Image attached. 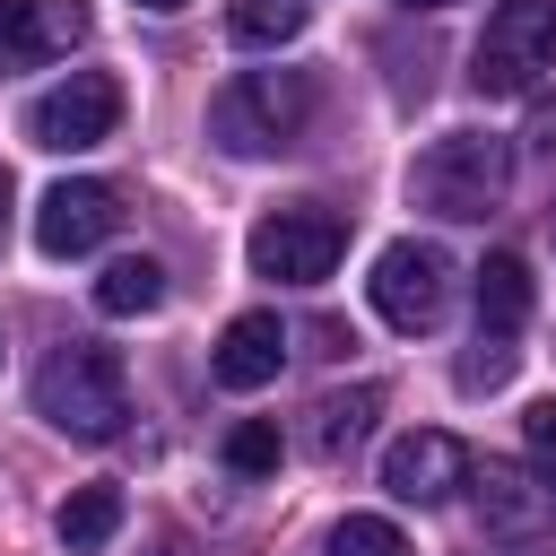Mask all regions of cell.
Here are the masks:
<instances>
[{
	"mask_svg": "<svg viewBox=\"0 0 556 556\" xmlns=\"http://www.w3.org/2000/svg\"><path fill=\"white\" fill-rule=\"evenodd\" d=\"M122 226V191L113 182H52L43 200H35V243L52 252V261H70V252H96L104 235Z\"/></svg>",
	"mask_w": 556,
	"mask_h": 556,
	"instance_id": "cell-8",
	"label": "cell"
},
{
	"mask_svg": "<svg viewBox=\"0 0 556 556\" xmlns=\"http://www.w3.org/2000/svg\"><path fill=\"white\" fill-rule=\"evenodd\" d=\"M96 304H104L113 321H130V313H156V304H165V261H148V252L113 261V269L96 278Z\"/></svg>",
	"mask_w": 556,
	"mask_h": 556,
	"instance_id": "cell-16",
	"label": "cell"
},
{
	"mask_svg": "<svg viewBox=\"0 0 556 556\" xmlns=\"http://www.w3.org/2000/svg\"><path fill=\"white\" fill-rule=\"evenodd\" d=\"M513 365H521V348L495 339V330H478V348L460 356V391H495V382H513Z\"/></svg>",
	"mask_w": 556,
	"mask_h": 556,
	"instance_id": "cell-19",
	"label": "cell"
},
{
	"mask_svg": "<svg viewBox=\"0 0 556 556\" xmlns=\"http://www.w3.org/2000/svg\"><path fill=\"white\" fill-rule=\"evenodd\" d=\"M139 9H182V0H139Z\"/></svg>",
	"mask_w": 556,
	"mask_h": 556,
	"instance_id": "cell-25",
	"label": "cell"
},
{
	"mask_svg": "<svg viewBox=\"0 0 556 556\" xmlns=\"http://www.w3.org/2000/svg\"><path fill=\"white\" fill-rule=\"evenodd\" d=\"M304 17H313V0H226V35H235V43H252V52L295 43V35H304Z\"/></svg>",
	"mask_w": 556,
	"mask_h": 556,
	"instance_id": "cell-15",
	"label": "cell"
},
{
	"mask_svg": "<svg viewBox=\"0 0 556 556\" xmlns=\"http://www.w3.org/2000/svg\"><path fill=\"white\" fill-rule=\"evenodd\" d=\"M504 182H513V148H504L495 130H443V139L408 165V200L434 208V217H452V226L486 217V208L504 200Z\"/></svg>",
	"mask_w": 556,
	"mask_h": 556,
	"instance_id": "cell-3",
	"label": "cell"
},
{
	"mask_svg": "<svg viewBox=\"0 0 556 556\" xmlns=\"http://www.w3.org/2000/svg\"><path fill=\"white\" fill-rule=\"evenodd\" d=\"M400 9H452V0H400Z\"/></svg>",
	"mask_w": 556,
	"mask_h": 556,
	"instance_id": "cell-23",
	"label": "cell"
},
{
	"mask_svg": "<svg viewBox=\"0 0 556 556\" xmlns=\"http://www.w3.org/2000/svg\"><path fill=\"white\" fill-rule=\"evenodd\" d=\"M374 417H382V382H348V391H321V400H313V426H304V443H313L321 460H339V452H348V443H356Z\"/></svg>",
	"mask_w": 556,
	"mask_h": 556,
	"instance_id": "cell-13",
	"label": "cell"
},
{
	"mask_svg": "<svg viewBox=\"0 0 556 556\" xmlns=\"http://www.w3.org/2000/svg\"><path fill=\"white\" fill-rule=\"evenodd\" d=\"M521 321H530V269H521V252H486L478 261V330L513 339Z\"/></svg>",
	"mask_w": 556,
	"mask_h": 556,
	"instance_id": "cell-14",
	"label": "cell"
},
{
	"mask_svg": "<svg viewBox=\"0 0 556 556\" xmlns=\"http://www.w3.org/2000/svg\"><path fill=\"white\" fill-rule=\"evenodd\" d=\"M556 61V0H504L469 52V87L478 96H521L539 70Z\"/></svg>",
	"mask_w": 556,
	"mask_h": 556,
	"instance_id": "cell-5",
	"label": "cell"
},
{
	"mask_svg": "<svg viewBox=\"0 0 556 556\" xmlns=\"http://www.w3.org/2000/svg\"><path fill=\"white\" fill-rule=\"evenodd\" d=\"M313 556H408V530L400 521H382V513H348V521H330L321 530V547Z\"/></svg>",
	"mask_w": 556,
	"mask_h": 556,
	"instance_id": "cell-18",
	"label": "cell"
},
{
	"mask_svg": "<svg viewBox=\"0 0 556 556\" xmlns=\"http://www.w3.org/2000/svg\"><path fill=\"white\" fill-rule=\"evenodd\" d=\"M252 269L261 278H287V287H313V278H330L339 269V252H348V217L339 208H321V200H287V208H269L261 226H252Z\"/></svg>",
	"mask_w": 556,
	"mask_h": 556,
	"instance_id": "cell-4",
	"label": "cell"
},
{
	"mask_svg": "<svg viewBox=\"0 0 556 556\" xmlns=\"http://www.w3.org/2000/svg\"><path fill=\"white\" fill-rule=\"evenodd\" d=\"M35 408H43V426H61L70 443H113L122 417H130V374H122L113 348L70 339V348L43 356V374H35Z\"/></svg>",
	"mask_w": 556,
	"mask_h": 556,
	"instance_id": "cell-1",
	"label": "cell"
},
{
	"mask_svg": "<svg viewBox=\"0 0 556 556\" xmlns=\"http://www.w3.org/2000/svg\"><path fill=\"white\" fill-rule=\"evenodd\" d=\"M547 235H556V217H547Z\"/></svg>",
	"mask_w": 556,
	"mask_h": 556,
	"instance_id": "cell-27",
	"label": "cell"
},
{
	"mask_svg": "<svg viewBox=\"0 0 556 556\" xmlns=\"http://www.w3.org/2000/svg\"><path fill=\"white\" fill-rule=\"evenodd\" d=\"M382 486H391L400 504H443L452 486H469V452H460L452 434L417 426V434H400V443L382 452Z\"/></svg>",
	"mask_w": 556,
	"mask_h": 556,
	"instance_id": "cell-11",
	"label": "cell"
},
{
	"mask_svg": "<svg viewBox=\"0 0 556 556\" xmlns=\"http://www.w3.org/2000/svg\"><path fill=\"white\" fill-rule=\"evenodd\" d=\"M278 365H287V321L278 313H235L208 348V374L226 391H261V382H278Z\"/></svg>",
	"mask_w": 556,
	"mask_h": 556,
	"instance_id": "cell-12",
	"label": "cell"
},
{
	"mask_svg": "<svg viewBox=\"0 0 556 556\" xmlns=\"http://www.w3.org/2000/svg\"><path fill=\"white\" fill-rule=\"evenodd\" d=\"M530 148H539V156H556V96H547V104H530Z\"/></svg>",
	"mask_w": 556,
	"mask_h": 556,
	"instance_id": "cell-22",
	"label": "cell"
},
{
	"mask_svg": "<svg viewBox=\"0 0 556 556\" xmlns=\"http://www.w3.org/2000/svg\"><path fill=\"white\" fill-rule=\"evenodd\" d=\"M226 469H235V478H261V469H278V426H269V417H243V426L226 434Z\"/></svg>",
	"mask_w": 556,
	"mask_h": 556,
	"instance_id": "cell-20",
	"label": "cell"
},
{
	"mask_svg": "<svg viewBox=\"0 0 556 556\" xmlns=\"http://www.w3.org/2000/svg\"><path fill=\"white\" fill-rule=\"evenodd\" d=\"M0 226H9V174H0Z\"/></svg>",
	"mask_w": 556,
	"mask_h": 556,
	"instance_id": "cell-24",
	"label": "cell"
},
{
	"mask_svg": "<svg viewBox=\"0 0 556 556\" xmlns=\"http://www.w3.org/2000/svg\"><path fill=\"white\" fill-rule=\"evenodd\" d=\"M52 530H61V547H70V556L104 547V539L122 530V486H78V495L52 513Z\"/></svg>",
	"mask_w": 556,
	"mask_h": 556,
	"instance_id": "cell-17",
	"label": "cell"
},
{
	"mask_svg": "<svg viewBox=\"0 0 556 556\" xmlns=\"http://www.w3.org/2000/svg\"><path fill=\"white\" fill-rule=\"evenodd\" d=\"M365 295H374V313H382L391 330H434L443 304H452V261H443L434 243H382Z\"/></svg>",
	"mask_w": 556,
	"mask_h": 556,
	"instance_id": "cell-7",
	"label": "cell"
},
{
	"mask_svg": "<svg viewBox=\"0 0 556 556\" xmlns=\"http://www.w3.org/2000/svg\"><path fill=\"white\" fill-rule=\"evenodd\" d=\"M504 556H521V547H504Z\"/></svg>",
	"mask_w": 556,
	"mask_h": 556,
	"instance_id": "cell-26",
	"label": "cell"
},
{
	"mask_svg": "<svg viewBox=\"0 0 556 556\" xmlns=\"http://www.w3.org/2000/svg\"><path fill=\"white\" fill-rule=\"evenodd\" d=\"M70 43H87V0H0V78L43 70Z\"/></svg>",
	"mask_w": 556,
	"mask_h": 556,
	"instance_id": "cell-10",
	"label": "cell"
},
{
	"mask_svg": "<svg viewBox=\"0 0 556 556\" xmlns=\"http://www.w3.org/2000/svg\"><path fill=\"white\" fill-rule=\"evenodd\" d=\"M469 495H478V530H495L513 547L556 530V486H539V469H521V460H486L469 478Z\"/></svg>",
	"mask_w": 556,
	"mask_h": 556,
	"instance_id": "cell-9",
	"label": "cell"
},
{
	"mask_svg": "<svg viewBox=\"0 0 556 556\" xmlns=\"http://www.w3.org/2000/svg\"><path fill=\"white\" fill-rule=\"evenodd\" d=\"M521 443H530V469H539V486H556V400H539V408L521 417Z\"/></svg>",
	"mask_w": 556,
	"mask_h": 556,
	"instance_id": "cell-21",
	"label": "cell"
},
{
	"mask_svg": "<svg viewBox=\"0 0 556 556\" xmlns=\"http://www.w3.org/2000/svg\"><path fill=\"white\" fill-rule=\"evenodd\" d=\"M113 122H122V78H104V70H70L52 96H35V104H26V139H35V148H52V156L113 139Z\"/></svg>",
	"mask_w": 556,
	"mask_h": 556,
	"instance_id": "cell-6",
	"label": "cell"
},
{
	"mask_svg": "<svg viewBox=\"0 0 556 556\" xmlns=\"http://www.w3.org/2000/svg\"><path fill=\"white\" fill-rule=\"evenodd\" d=\"M313 122V78L304 70H235L208 96V139L226 156H269Z\"/></svg>",
	"mask_w": 556,
	"mask_h": 556,
	"instance_id": "cell-2",
	"label": "cell"
}]
</instances>
